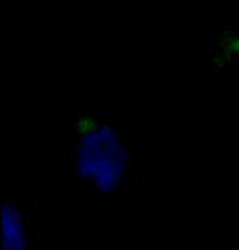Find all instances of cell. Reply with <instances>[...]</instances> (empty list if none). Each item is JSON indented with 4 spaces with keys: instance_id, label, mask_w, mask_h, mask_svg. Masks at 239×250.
Segmentation results:
<instances>
[{
    "instance_id": "cell-2",
    "label": "cell",
    "mask_w": 239,
    "mask_h": 250,
    "mask_svg": "<svg viewBox=\"0 0 239 250\" xmlns=\"http://www.w3.org/2000/svg\"><path fill=\"white\" fill-rule=\"evenodd\" d=\"M195 67L201 70H234L239 74V30L231 21L215 30L210 44L196 58Z\"/></svg>"
},
{
    "instance_id": "cell-1",
    "label": "cell",
    "mask_w": 239,
    "mask_h": 250,
    "mask_svg": "<svg viewBox=\"0 0 239 250\" xmlns=\"http://www.w3.org/2000/svg\"><path fill=\"white\" fill-rule=\"evenodd\" d=\"M72 154L77 175L88 178L104 190L123 180L131 167L130 160H133L128 139L115 121L76 138Z\"/></svg>"
},
{
    "instance_id": "cell-4",
    "label": "cell",
    "mask_w": 239,
    "mask_h": 250,
    "mask_svg": "<svg viewBox=\"0 0 239 250\" xmlns=\"http://www.w3.org/2000/svg\"><path fill=\"white\" fill-rule=\"evenodd\" d=\"M238 8H239V5H238Z\"/></svg>"
},
{
    "instance_id": "cell-3",
    "label": "cell",
    "mask_w": 239,
    "mask_h": 250,
    "mask_svg": "<svg viewBox=\"0 0 239 250\" xmlns=\"http://www.w3.org/2000/svg\"><path fill=\"white\" fill-rule=\"evenodd\" d=\"M111 121H121V113L100 110V108H69V110L64 108L59 118V128L61 131L74 134V138H81Z\"/></svg>"
}]
</instances>
